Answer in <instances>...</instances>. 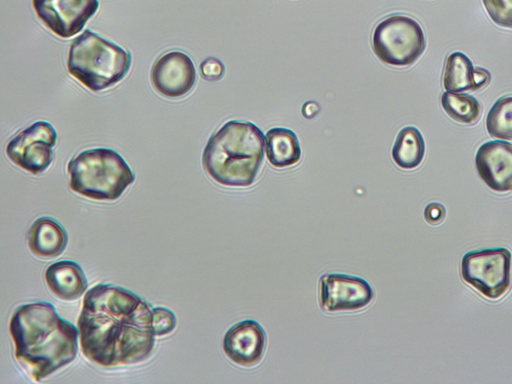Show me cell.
<instances>
[{"instance_id":"2e32d148","label":"cell","mask_w":512,"mask_h":384,"mask_svg":"<svg viewBox=\"0 0 512 384\" xmlns=\"http://www.w3.org/2000/svg\"><path fill=\"white\" fill-rule=\"evenodd\" d=\"M267 159L276 168L295 165L301 157L296 134L286 128H272L265 136Z\"/></svg>"},{"instance_id":"7c38bea8","label":"cell","mask_w":512,"mask_h":384,"mask_svg":"<svg viewBox=\"0 0 512 384\" xmlns=\"http://www.w3.org/2000/svg\"><path fill=\"white\" fill-rule=\"evenodd\" d=\"M475 164L479 176L496 192L512 191V143L489 141L478 149Z\"/></svg>"},{"instance_id":"30bf717a","label":"cell","mask_w":512,"mask_h":384,"mask_svg":"<svg viewBox=\"0 0 512 384\" xmlns=\"http://www.w3.org/2000/svg\"><path fill=\"white\" fill-rule=\"evenodd\" d=\"M321 308L327 312L353 311L366 307L373 299V290L360 277L326 274L320 278Z\"/></svg>"},{"instance_id":"52a82bcc","label":"cell","mask_w":512,"mask_h":384,"mask_svg":"<svg viewBox=\"0 0 512 384\" xmlns=\"http://www.w3.org/2000/svg\"><path fill=\"white\" fill-rule=\"evenodd\" d=\"M511 252L507 248L466 253L461 261L463 280L489 299L503 296L510 286Z\"/></svg>"},{"instance_id":"cb8c5ba5","label":"cell","mask_w":512,"mask_h":384,"mask_svg":"<svg viewBox=\"0 0 512 384\" xmlns=\"http://www.w3.org/2000/svg\"><path fill=\"white\" fill-rule=\"evenodd\" d=\"M424 216L427 222L438 224L445 217V209L443 205L439 203H430L425 208Z\"/></svg>"},{"instance_id":"4fadbf2b","label":"cell","mask_w":512,"mask_h":384,"mask_svg":"<svg viewBox=\"0 0 512 384\" xmlns=\"http://www.w3.org/2000/svg\"><path fill=\"white\" fill-rule=\"evenodd\" d=\"M266 335L262 326L254 320H244L232 326L223 339L225 355L235 364L253 366L264 353Z\"/></svg>"},{"instance_id":"ac0fdd59","label":"cell","mask_w":512,"mask_h":384,"mask_svg":"<svg viewBox=\"0 0 512 384\" xmlns=\"http://www.w3.org/2000/svg\"><path fill=\"white\" fill-rule=\"evenodd\" d=\"M444 88L452 92L477 90L474 80V68L471 60L461 52H454L447 58L444 77Z\"/></svg>"},{"instance_id":"9c48e42d","label":"cell","mask_w":512,"mask_h":384,"mask_svg":"<svg viewBox=\"0 0 512 384\" xmlns=\"http://www.w3.org/2000/svg\"><path fill=\"white\" fill-rule=\"evenodd\" d=\"M38 18L54 34L70 38L96 13L98 0H32Z\"/></svg>"},{"instance_id":"277c9868","label":"cell","mask_w":512,"mask_h":384,"mask_svg":"<svg viewBox=\"0 0 512 384\" xmlns=\"http://www.w3.org/2000/svg\"><path fill=\"white\" fill-rule=\"evenodd\" d=\"M131 55L91 30H85L70 45L69 73L91 91L114 86L128 73Z\"/></svg>"},{"instance_id":"7a4b0ae2","label":"cell","mask_w":512,"mask_h":384,"mask_svg":"<svg viewBox=\"0 0 512 384\" xmlns=\"http://www.w3.org/2000/svg\"><path fill=\"white\" fill-rule=\"evenodd\" d=\"M9 332L17 362L36 382L71 363L77 355L79 330L59 317L51 303L34 302L17 308Z\"/></svg>"},{"instance_id":"7402d4cb","label":"cell","mask_w":512,"mask_h":384,"mask_svg":"<svg viewBox=\"0 0 512 384\" xmlns=\"http://www.w3.org/2000/svg\"><path fill=\"white\" fill-rule=\"evenodd\" d=\"M152 325L156 336H164L174 330L176 317L165 307H155L152 309Z\"/></svg>"},{"instance_id":"8992f818","label":"cell","mask_w":512,"mask_h":384,"mask_svg":"<svg viewBox=\"0 0 512 384\" xmlns=\"http://www.w3.org/2000/svg\"><path fill=\"white\" fill-rule=\"evenodd\" d=\"M373 49L386 64L407 66L424 52V32L417 21L403 15H392L381 21L373 34Z\"/></svg>"},{"instance_id":"5b68a950","label":"cell","mask_w":512,"mask_h":384,"mask_svg":"<svg viewBox=\"0 0 512 384\" xmlns=\"http://www.w3.org/2000/svg\"><path fill=\"white\" fill-rule=\"evenodd\" d=\"M70 189L98 201L117 200L134 182L135 176L125 160L114 150H85L67 165Z\"/></svg>"},{"instance_id":"3957f363","label":"cell","mask_w":512,"mask_h":384,"mask_svg":"<svg viewBox=\"0 0 512 384\" xmlns=\"http://www.w3.org/2000/svg\"><path fill=\"white\" fill-rule=\"evenodd\" d=\"M264 135L251 122L232 120L208 140L202 155L207 174L231 187L251 185L264 156Z\"/></svg>"},{"instance_id":"5bb4252c","label":"cell","mask_w":512,"mask_h":384,"mask_svg":"<svg viewBox=\"0 0 512 384\" xmlns=\"http://www.w3.org/2000/svg\"><path fill=\"white\" fill-rule=\"evenodd\" d=\"M44 276L50 291L62 300H75L87 288L82 268L73 261L63 260L51 264Z\"/></svg>"},{"instance_id":"9a60e30c","label":"cell","mask_w":512,"mask_h":384,"mask_svg":"<svg viewBox=\"0 0 512 384\" xmlns=\"http://www.w3.org/2000/svg\"><path fill=\"white\" fill-rule=\"evenodd\" d=\"M29 250L41 258H54L66 248L68 237L66 231L53 219L43 217L36 220L29 229Z\"/></svg>"},{"instance_id":"6da1fadb","label":"cell","mask_w":512,"mask_h":384,"mask_svg":"<svg viewBox=\"0 0 512 384\" xmlns=\"http://www.w3.org/2000/svg\"><path fill=\"white\" fill-rule=\"evenodd\" d=\"M151 305L121 287L97 284L85 294L78 318L83 355L114 368L141 362L153 350Z\"/></svg>"},{"instance_id":"ba28073f","label":"cell","mask_w":512,"mask_h":384,"mask_svg":"<svg viewBox=\"0 0 512 384\" xmlns=\"http://www.w3.org/2000/svg\"><path fill=\"white\" fill-rule=\"evenodd\" d=\"M57 133L45 121H37L12 138L6 146V155L20 168L32 173L44 172L52 163Z\"/></svg>"},{"instance_id":"d6986e66","label":"cell","mask_w":512,"mask_h":384,"mask_svg":"<svg viewBox=\"0 0 512 384\" xmlns=\"http://www.w3.org/2000/svg\"><path fill=\"white\" fill-rule=\"evenodd\" d=\"M441 103L446 113L458 122L473 124L480 116V104L470 95L448 91L443 93Z\"/></svg>"},{"instance_id":"ffe728a7","label":"cell","mask_w":512,"mask_h":384,"mask_svg":"<svg viewBox=\"0 0 512 384\" xmlns=\"http://www.w3.org/2000/svg\"><path fill=\"white\" fill-rule=\"evenodd\" d=\"M486 128L492 137L512 140V97L494 103L486 118Z\"/></svg>"},{"instance_id":"484cf974","label":"cell","mask_w":512,"mask_h":384,"mask_svg":"<svg viewBox=\"0 0 512 384\" xmlns=\"http://www.w3.org/2000/svg\"><path fill=\"white\" fill-rule=\"evenodd\" d=\"M302 111L305 117L312 118L318 113L319 106L315 102H307L304 104Z\"/></svg>"},{"instance_id":"44dd1931","label":"cell","mask_w":512,"mask_h":384,"mask_svg":"<svg viewBox=\"0 0 512 384\" xmlns=\"http://www.w3.org/2000/svg\"><path fill=\"white\" fill-rule=\"evenodd\" d=\"M483 4L496 24L512 27V0H483Z\"/></svg>"},{"instance_id":"8fae6325","label":"cell","mask_w":512,"mask_h":384,"mask_svg":"<svg viewBox=\"0 0 512 384\" xmlns=\"http://www.w3.org/2000/svg\"><path fill=\"white\" fill-rule=\"evenodd\" d=\"M151 81L154 88L165 97L184 96L195 84V66L185 53L168 52L162 55L152 67Z\"/></svg>"},{"instance_id":"d4e9b609","label":"cell","mask_w":512,"mask_h":384,"mask_svg":"<svg viewBox=\"0 0 512 384\" xmlns=\"http://www.w3.org/2000/svg\"><path fill=\"white\" fill-rule=\"evenodd\" d=\"M474 80L476 89L482 88L490 81V73L483 68L474 69Z\"/></svg>"},{"instance_id":"e0dca14e","label":"cell","mask_w":512,"mask_h":384,"mask_svg":"<svg viewBox=\"0 0 512 384\" xmlns=\"http://www.w3.org/2000/svg\"><path fill=\"white\" fill-rule=\"evenodd\" d=\"M425 144L423 137L415 127L403 128L392 149L394 162L403 169H414L423 160Z\"/></svg>"},{"instance_id":"603a6c76","label":"cell","mask_w":512,"mask_h":384,"mask_svg":"<svg viewBox=\"0 0 512 384\" xmlns=\"http://www.w3.org/2000/svg\"><path fill=\"white\" fill-rule=\"evenodd\" d=\"M202 76L207 80H218L224 73V66L220 60L208 57L200 64Z\"/></svg>"}]
</instances>
